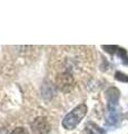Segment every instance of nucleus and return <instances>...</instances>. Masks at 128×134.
<instances>
[{
    "mask_svg": "<svg viewBox=\"0 0 128 134\" xmlns=\"http://www.w3.org/2000/svg\"><path fill=\"white\" fill-rule=\"evenodd\" d=\"M107 97V123L114 125L119 120V112H118V100H119V91L115 87H111L106 92Z\"/></svg>",
    "mask_w": 128,
    "mask_h": 134,
    "instance_id": "1",
    "label": "nucleus"
},
{
    "mask_svg": "<svg viewBox=\"0 0 128 134\" xmlns=\"http://www.w3.org/2000/svg\"><path fill=\"white\" fill-rule=\"evenodd\" d=\"M86 113H87V106L85 104H80V105L76 106L71 112H69L64 117L63 126L66 130H74L80 123V121L85 117Z\"/></svg>",
    "mask_w": 128,
    "mask_h": 134,
    "instance_id": "2",
    "label": "nucleus"
},
{
    "mask_svg": "<svg viewBox=\"0 0 128 134\" xmlns=\"http://www.w3.org/2000/svg\"><path fill=\"white\" fill-rule=\"evenodd\" d=\"M31 129L34 134H48L50 131V124L45 117H38L34 121Z\"/></svg>",
    "mask_w": 128,
    "mask_h": 134,
    "instance_id": "3",
    "label": "nucleus"
},
{
    "mask_svg": "<svg viewBox=\"0 0 128 134\" xmlns=\"http://www.w3.org/2000/svg\"><path fill=\"white\" fill-rule=\"evenodd\" d=\"M85 131L87 134H106L105 130H102L94 123H88L85 127Z\"/></svg>",
    "mask_w": 128,
    "mask_h": 134,
    "instance_id": "4",
    "label": "nucleus"
},
{
    "mask_svg": "<svg viewBox=\"0 0 128 134\" xmlns=\"http://www.w3.org/2000/svg\"><path fill=\"white\" fill-rule=\"evenodd\" d=\"M115 77H116L118 81H121V82H128V76L125 74H123L120 72H117L116 75H115Z\"/></svg>",
    "mask_w": 128,
    "mask_h": 134,
    "instance_id": "5",
    "label": "nucleus"
},
{
    "mask_svg": "<svg viewBox=\"0 0 128 134\" xmlns=\"http://www.w3.org/2000/svg\"><path fill=\"white\" fill-rule=\"evenodd\" d=\"M11 134H29V133L25 127H17L11 132Z\"/></svg>",
    "mask_w": 128,
    "mask_h": 134,
    "instance_id": "6",
    "label": "nucleus"
}]
</instances>
